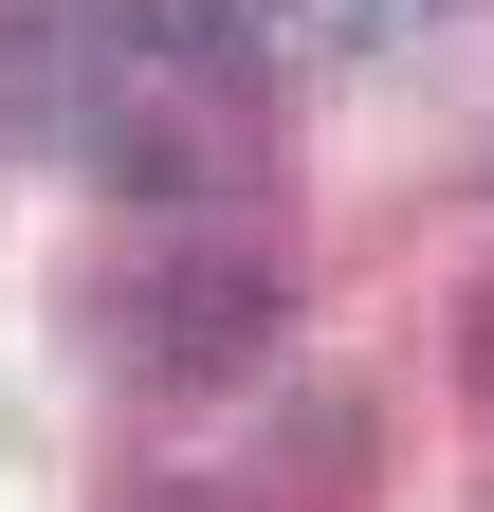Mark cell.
Wrapping results in <instances>:
<instances>
[{
  "mask_svg": "<svg viewBox=\"0 0 494 512\" xmlns=\"http://www.w3.org/2000/svg\"><path fill=\"white\" fill-rule=\"evenodd\" d=\"M275 330H293V275L257 238H165L129 293H110V348H129L165 403H220V384H257L275 366Z\"/></svg>",
  "mask_w": 494,
  "mask_h": 512,
  "instance_id": "6da1fadb",
  "label": "cell"
},
{
  "mask_svg": "<svg viewBox=\"0 0 494 512\" xmlns=\"http://www.w3.org/2000/svg\"><path fill=\"white\" fill-rule=\"evenodd\" d=\"M403 19H440V0H275V37H330V55H366V37H403Z\"/></svg>",
  "mask_w": 494,
  "mask_h": 512,
  "instance_id": "7a4b0ae2",
  "label": "cell"
},
{
  "mask_svg": "<svg viewBox=\"0 0 494 512\" xmlns=\"http://www.w3.org/2000/svg\"><path fill=\"white\" fill-rule=\"evenodd\" d=\"M147 512H220V494H147Z\"/></svg>",
  "mask_w": 494,
  "mask_h": 512,
  "instance_id": "3957f363",
  "label": "cell"
}]
</instances>
